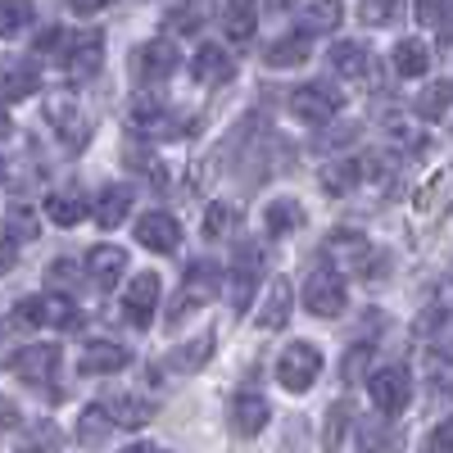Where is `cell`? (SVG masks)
Here are the masks:
<instances>
[{
	"label": "cell",
	"instance_id": "obj_30",
	"mask_svg": "<svg viewBox=\"0 0 453 453\" xmlns=\"http://www.w3.org/2000/svg\"><path fill=\"white\" fill-rule=\"evenodd\" d=\"M263 222H268V236L299 232V226H304V204H299V200H273L268 213H263Z\"/></svg>",
	"mask_w": 453,
	"mask_h": 453
},
{
	"label": "cell",
	"instance_id": "obj_20",
	"mask_svg": "<svg viewBox=\"0 0 453 453\" xmlns=\"http://www.w3.org/2000/svg\"><path fill=\"white\" fill-rule=\"evenodd\" d=\"M127 213H132V186H123V181L104 186L100 200H96V222L104 226V232H113V226L127 222Z\"/></svg>",
	"mask_w": 453,
	"mask_h": 453
},
{
	"label": "cell",
	"instance_id": "obj_48",
	"mask_svg": "<svg viewBox=\"0 0 453 453\" xmlns=\"http://www.w3.org/2000/svg\"><path fill=\"white\" fill-rule=\"evenodd\" d=\"M358 19L363 23H395L399 19V5H358Z\"/></svg>",
	"mask_w": 453,
	"mask_h": 453
},
{
	"label": "cell",
	"instance_id": "obj_41",
	"mask_svg": "<svg viewBox=\"0 0 453 453\" xmlns=\"http://www.w3.org/2000/svg\"><path fill=\"white\" fill-rule=\"evenodd\" d=\"M236 226V213H232V204H213L209 213H204V241H218V236H226Z\"/></svg>",
	"mask_w": 453,
	"mask_h": 453
},
{
	"label": "cell",
	"instance_id": "obj_15",
	"mask_svg": "<svg viewBox=\"0 0 453 453\" xmlns=\"http://www.w3.org/2000/svg\"><path fill=\"white\" fill-rule=\"evenodd\" d=\"M268 418H273V408H268V399H263L258 390H241L232 399V426H236V435H258L263 426H268Z\"/></svg>",
	"mask_w": 453,
	"mask_h": 453
},
{
	"label": "cell",
	"instance_id": "obj_44",
	"mask_svg": "<svg viewBox=\"0 0 453 453\" xmlns=\"http://www.w3.org/2000/svg\"><path fill=\"white\" fill-rule=\"evenodd\" d=\"M46 281L64 295V286H73V281H78V263H73V258H55L50 263V268H46Z\"/></svg>",
	"mask_w": 453,
	"mask_h": 453
},
{
	"label": "cell",
	"instance_id": "obj_21",
	"mask_svg": "<svg viewBox=\"0 0 453 453\" xmlns=\"http://www.w3.org/2000/svg\"><path fill=\"white\" fill-rule=\"evenodd\" d=\"M100 403H104V412L113 418L119 431H136V426H145L150 418H155V408H150L145 399H136V395H109Z\"/></svg>",
	"mask_w": 453,
	"mask_h": 453
},
{
	"label": "cell",
	"instance_id": "obj_34",
	"mask_svg": "<svg viewBox=\"0 0 453 453\" xmlns=\"http://www.w3.org/2000/svg\"><path fill=\"white\" fill-rule=\"evenodd\" d=\"M290 14L304 23V36H309V32H331L345 10L340 5H290Z\"/></svg>",
	"mask_w": 453,
	"mask_h": 453
},
{
	"label": "cell",
	"instance_id": "obj_7",
	"mask_svg": "<svg viewBox=\"0 0 453 453\" xmlns=\"http://www.w3.org/2000/svg\"><path fill=\"white\" fill-rule=\"evenodd\" d=\"M367 395H372V403L381 408L386 418L403 412L408 399H412V376H408V367H403V363H390V367H381V372H372Z\"/></svg>",
	"mask_w": 453,
	"mask_h": 453
},
{
	"label": "cell",
	"instance_id": "obj_32",
	"mask_svg": "<svg viewBox=\"0 0 453 453\" xmlns=\"http://www.w3.org/2000/svg\"><path fill=\"white\" fill-rule=\"evenodd\" d=\"M36 87H42V78H36V68L32 64H5V104H19V100H27Z\"/></svg>",
	"mask_w": 453,
	"mask_h": 453
},
{
	"label": "cell",
	"instance_id": "obj_42",
	"mask_svg": "<svg viewBox=\"0 0 453 453\" xmlns=\"http://www.w3.org/2000/svg\"><path fill=\"white\" fill-rule=\"evenodd\" d=\"M55 449H59V426L42 422V426L23 440V449H14V453H55Z\"/></svg>",
	"mask_w": 453,
	"mask_h": 453
},
{
	"label": "cell",
	"instance_id": "obj_36",
	"mask_svg": "<svg viewBox=\"0 0 453 453\" xmlns=\"http://www.w3.org/2000/svg\"><path fill=\"white\" fill-rule=\"evenodd\" d=\"M326 250H331L335 258H345L349 268H358V273H363V263H367V254H372V245H367L363 236H354V232H335V236L326 241Z\"/></svg>",
	"mask_w": 453,
	"mask_h": 453
},
{
	"label": "cell",
	"instance_id": "obj_5",
	"mask_svg": "<svg viewBox=\"0 0 453 453\" xmlns=\"http://www.w3.org/2000/svg\"><path fill=\"white\" fill-rule=\"evenodd\" d=\"M304 309L313 318H340V313H345V281H340V273L331 268V263H322V268L309 273V281H304Z\"/></svg>",
	"mask_w": 453,
	"mask_h": 453
},
{
	"label": "cell",
	"instance_id": "obj_11",
	"mask_svg": "<svg viewBox=\"0 0 453 453\" xmlns=\"http://www.w3.org/2000/svg\"><path fill=\"white\" fill-rule=\"evenodd\" d=\"M155 309H159V277L155 273H141L127 286V295H123V318H127V326L145 331L150 322H155Z\"/></svg>",
	"mask_w": 453,
	"mask_h": 453
},
{
	"label": "cell",
	"instance_id": "obj_24",
	"mask_svg": "<svg viewBox=\"0 0 453 453\" xmlns=\"http://www.w3.org/2000/svg\"><path fill=\"white\" fill-rule=\"evenodd\" d=\"M73 431H78V444L82 449H100L119 426H113V418L104 412V403H91V408H82V418H78V426H73Z\"/></svg>",
	"mask_w": 453,
	"mask_h": 453
},
{
	"label": "cell",
	"instance_id": "obj_9",
	"mask_svg": "<svg viewBox=\"0 0 453 453\" xmlns=\"http://www.w3.org/2000/svg\"><path fill=\"white\" fill-rule=\"evenodd\" d=\"M290 113H295L299 123L322 127V123H331L335 113H340V96L331 87H322V82H304V87L290 91Z\"/></svg>",
	"mask_w": 453,
	"mask_h": 453
},
{
	"label": "cell",
	"instance_id": "obj_1",
	"mask_svg": "<svg viewBox=\"0 0 453 453\" xmlns=\"http://www.w3.org/2000/svg\"><path fill=\"white\" fill-rule=\"evenodd\" d=\"M10 326H55V331H78L82 326V313L68 295L59 290H46L36 299H23V304L10 313Z\"/></svg>",
	"mask_w": 453,
	"mask_h": 453
},
{
	"label": "cell",
	"instance_id": "obj_2",
	"mask_svg": "<svg viewBox=\"0 0 453 453\" xmlns=\"http://www.w3.org/2000/svg\"><path fill=\"white\" fill-rule=\"evenodd\" d=\"M263 263H268V250L263 245H236L232 254V273H226V304L236 313L250 309V295L258 290V277H263Z\"/></svg>",
	"mask_w": 453,
	"mask_h": 453
},
{
	"label": "cell",
	"instance_id": "obj_23",
	"mask_svg": "<svg viewBox=\"0 0 453 453\" xmlns=\"http://www.w3.org/2000/svg\"><path fill=\"white\" fill-rule=\"evenodd\" d=\"M213 345H218L213 331H200L196 340H186V345H177V349L168 354V367L181 372V376H191V372H200V367L213 358Z\"/></svg>",
	"mask_w": 453,
	"mask_h": 453
},
{
	"label": "cell",
	"instance_id": "obj_8",
	"mask_svg": "<svg viewBox=\"0 0 453 453\" xmlns=\"http://www.w3.org/2000/svg\"><path fill=\"white\" fill-rule=\"evenodd\" d=\"M46 119H50V127L59 132V141H64L68 150H82V145L91 141V119L82 113V104L73 100V96H50Z\"/></svg>",
	"mask_w": 453,
	"mask_h": 453
},
{
	"label": "cell",
	"instance_id": "obj_18",
	"mask_svg": "<svg viewBox=\"0 0 453 453\" xmlns=\"http://www.w3.org/2000/svg\"><path fill=\"white\" fill-rule=\"evenodd\" d=\"M132 123H136L145 136H164V132L177 127L168 100H159V96H136V100H132Z\"/></svg>",
	"mask_w": 453,
	"mask_h": 453
},
{
	"label": "cell",
	"instance_id": "obj_33",
	"mask_svg": "<svg viewBox=\"0 0 453 453\" xmlns=\"http://www.w3.org/2000/svg\"><path fill=\"white\" fill-rule=\"evenodd\" d=\"M449 104H453V82L449 78H440V82H431L422 96H418V119H444L449 113Z\"/></svg>",
	"mask_w": 453,
	"mask_h": 453
},
{
	"label": "cell",
	"instance_id": "obj_46",
	"mask_svg": "<svg viewBox=\"0 0 453 453\" xmlns=\"http://www.w3.org/2000/svg\"><path fill=\"white\" fill-rule=\"evenodd\" d=\"M367 358H372V345L363 340V345H354V349L345 354V367H340V376H345V381H358V372L367 367Z\"/></svg>",
	"mask_w": 453,
	"mask_h": 453
},
{
	"label": "cell",
	"instance_id": "obj_35",
	"mask_svg": "<svg viewBox=\"0 0 453 453\" xmlns=\"http://www.w3.org/2000/svg\"><path fill=\"white\" fill-rule=\"evenodd\" d=\"M358 181H363V168H358V159L322 168V191H326V196H345V191H354Z\"/></svg>",
	"mask_w": 453,
	"mask_h": 453
},
{
	"label": "cell",
	"instance_id": "obj_10",
	"mask_svg": "<svg viewBox=\"0 0 453 453\" xmlns=\"http://www.w3.org/2000/svg\"><path fill=\"white\" fill-rule=\"evenodd\" d=\"M173 68H177V42L173 36H155V42L132 50V78L136 82H164Z\"/></svg>",
	"mask_w": 453,
	"mask_h": 453
},
{
	"label": "cell",
	"instance_id": "obj_26",
	"mask_svg": "<svg viewBox=\"0 0 453 453\" xmlns=\"http://www.w3.org/2000/svg\"><path fill=\"white\" fill-rule=\"evenodd\" d=\"M218 19H222V32H226V42H232V46H250L254 42V23H258L254 5H222Z\"/></svg>",
	"mask_w": 453,
	"mask_h": 453
},
{
	"label": "cell",
	"instance_id": "obj_4",
	"mask_svg": "<svg viewBox=\"0 0 453 453\" xmlns=\"http://www.w3.org/2000/svg\"><path fill=\"white\" fill-rule=\"evenodd\" d=\"M322 372V354L309 345V340H295V345H286V354L277 358V381L290 390V395H304Z\"/></svg>",
	"mask_w": 453,
	"mask_h": 453
},
{
	"label": "cell",
	"instance_id": "obj_31",
	"mask_svg": "<svg viewBox=\"0 0 453 453\" xmlns=\"http://www.w3.org/2000/svg\"><path fill=\"white\" fill-rule=\"evenodd\" d=\"M367 64H372V55H367V46H358V42L331 46V68L340 73V78H363Z\"/></svg>",
	"mask_w": 453,
	"mask_h": 453
},
{
	"label": "cell",
	"instance_id": "obj_47",
	"mask_svg": "<svg viewBox=\"0 0 453 453\" xmlns=\"http://www.w3.org/2000/svg\"><path fill=\"white\" fill-rule=\"evenodd\" d=\"M73 46V36L64 27H46L42 36H36V50H68Z\"/></svg>",
	"mask_w": 453,
	"mask_h": 453
},
{
	"label": "cell",
	"instance_id": "obj_3",
	"mask_svg": "<svg viewBox=\"0 0 453 453\" xmlns=\"http://www.w3.org/2000/svg\"><path fill=\"white\" fill-rule=\"evenodd\" d=\"M218 286H222V273H218V263H209V258H196L191 268H186L181 295L173 299V309H168V318L177 322V318H186V313H191V309L209 304V299L218 295Z\"/></svg>",
	"mask_w": 453,
	"mask_h": 453
},
{
	"label": "cell",
	"instance_id": "obj_14",
	"mask_svg": "<svg viewBox=\"0 0 453 453\" xmlns=\"http://www.w3.org/2000/svg\"><path fill=\"white\" fill-rule=\"evenodd\" d=\"M191 73H196V82L200 87H222V82H232L236 78V64H232V55H226L222 46H200L196 50V59H191Z\"/></svg>",
	"mask_w": 453,
	"mask_h": 453
},
{
	"label": "cell",
	"instance_id": "obj_52",
	"mask_svg": "<svg viewBox=\"0 0 453 453\" xmlns=\"http://www.w3.org/2000/svg\"><path fill=\"white\" fill-rule=\"evenodd\" d=\"M444 354L453 358V322H449V345H444Z\"/></svg>",
	"mask_w": 453,
	"mask_h": 453
},
{
	"label": "cell",
	"instance_id": "obj_49",
	"mask_svg": "<svg viewBox=\"0 0 453 453\" xmlns=\"http://www.w3.org/2000/svg\"><path fill=\"white\" fill-rule=\"evenodd\" d=\"M73 14H78V19H91V14H100V5H91V0H78V5H73Z\"/></svg>",
	"mask_w": 453,
	"mask_h": 453
},
{
	"label": "cell",
	"instance_id": "obj_40",
	"mask_svg": "<svg viewBox=\"0 0 453 453\" xmlns=\"http://www.w3.org/2000/svg\"><path fill=\"white\" fill-rule=\"evenodd\" d=\"M349 418H354V408L340 399L335 408H331V418H326V435H322V444L326 449H340V440H345V426H349Z\"/></svg>",
	"mask_w": 453,
	"mask_h": 453
},
{
	"label": "cell",
	"instance_id": "obj_39",
	"mask_svg": "<svg viewBox=\"0 0 453 453\" xmlns=\"http://www.w3.org/2000/svg\"><path fill=\"white\" fill-rule=\"evenodd\" d=\"M204 14H209V10H200V5H177V10H168V14H164V23H168L177 36H186V32H200Z\"/></svg>",
	"mask_w": 453,
	"mask_h": 453
},
{
	"label": "cell",
	"instance_id": "obj_37",
	"mask_svg": "<svg viewBox=\"0 0 453 453\" xmlns=\"http://www.w3.org/2000/svg\"><path fill=\"white\" fill-rule=\"evenodd\" d=\"M36 218H32V209H10L5 213V245H23V241H36Z\"/></svg>",
	"mask_w": 453,
	"mask_h": 453
},
{
	"label": "cell",
	"instance_id": "obj_13",
	"mask_svg": "<svg viewBox=\"0 0 453 453\" xmlns=\"http://www.w3.org/2000/svg\"><path fill=\"white\" fill-rule=\"evenodd\" d=\"M136 241L145 245V250H155V254H173L177 245H181V222L173 218V213H141L136 218Z\"/></svg>",
	"mask_w": 453,
	"mask_h": 453
},
{
	"label": "cell",
	"instance_id": "obj_43",
	"mask_svg": "<svg viewBox=\"0 0 453 453\" xmlns=\"http://www.w3.org/2000/svg\"><path fill=\"white\" fill-rule=\"evenodd\" d=\"M32 19H36V14H32V5H5V10H0V32L14 36V32H23Z\"/></svg>",
	"mask_w": 453,
	"mask_h": 453
},
{
	"label": "cell",
	"instance_id": "obj_17",
	"mask_svg": "<svg viewBox=\"0 0 453 453\" xmlns=\"http://www.w3.org/2000/svg\"><path fill=\"white\" fill-rule=\"evenodd\" d=\"M132 363V354L123 349V345H113V340H91V345L82 349V358H78V367L87 372V376H109V372H123Z\"/></svg>",
	"mask_w": 453,
	"mask_h": 453
},
{
	"label": "cell",
	"instance_id": "obj_6",
	"mask_svg": "<svg viewBox=\"0 0 453 453\" xmlns=\"http://www.w3.org/2000/svg\"><path fill=\"white\" fill-rule=\"evenodd\" d=\"M59 345H27V349H14L10 354V372L23 376L27 386H42V390H55L59 381Z\"/></svg>",
	"mask_w": 453,
	"mask_h": 453
},
{
	"label": "cell",
	"instance_id": "obj_22",
	"mask_svg": "<svg viewBox=\"0 0 453 453\" xmlns=\"http://www.w3.org/2000/svg\"><path fill=\"white\" fill-rule=\"evenodd\" d=\"M290 309H295V290H290L286 277H277V281L268 286V299H263V309L254 313V322H258L263 331H277V326L290 318Z\"/></svg>",
	"mask_w": 453,
	"mask_h": 453
},
{
	"label": "cell",
	"instance_id": "obj_28",
	"mask_svg": "<svg viewBox=\"0 0 453 453\" xmlns=\"http://www.w3.org/2000/svg\"><path fill=\"white\" fill-rule=\"evenodd\" d=\"M354 440H358L363 453H386V449L399 444V431L386 426V422H376V418H358L354 422Z\"/></svg>",
	"mask_w": 453,
	"mask_h": 453
},
{
	"label": "cell",
	"instance_id": "obj_25",
	"mask_svg": "<svg viewBox=\"0 0 453 453\" xmlns=\"http://www.w3.org/2000/svg\"><path fill=\"white\" fill-rule=\"evenodd\" d=\"M304 59H309V36H304V32L277 36V42L263 50V64H268V68H299Z\"/></svg>",
	"mask_w": 453,
	"mask_h": 453
},
{
	"label": "cell",
	"instance_id": "obj_27",
	"mask_svg": "<svg viewBox=\"0 0 453 453\" xmlns=\"http://www.w3.org/2000/svg\"><path fill=\"white\" fill-rule=\"evenodd\" d=\"M390 64H395L399 78H422V73L431 68V46H426V42H418V36H408V42H399V46H395Z\"/></svg>",
	"mask_w": 453,
	"mask_h": 453
},
{
	"label": "cell",
	"instance_id": "obj_38",
	"mask_svg": "<svg viewBox=\"0 0 453 453\" xmlns=\"http://www.w3.org/2000/svg\"><path fill=\"white\" fill-rule=\"evenodd\" d=\"M123 159H127L132 168H145V173H150V186H159V191L168 186V168H164V164H159L155 155H150V150H136V141H127Z\"/></svg>",
	"mask_w": 453,
	"mask_h": 453
},
{
	"label": "cell",
	"instance_id": "obj_19",
	"mask_svg": "<svg viewBox=\"0 0 453 453\" xmlns=\"http://www.w3.org/2000/svg\"><path fill=\"white\" fill-rule=\"evenodd\" d=\"M127 273V250H119V245H100V250H91L87 254V277H91V286H113Z\"/></svg>",
	"mask_w": 453,
	"mask_h": 453
},
{
	"label": "cell",
	"instance_id": "obj_51",
	"mask_svg": "<svg viewBox=\"0 0 453 453\" xmlns=\"http://www.w3.org/2000/svg\"><path fill=\"white\" fill-rule=\"evenodd\" d=\"M123 453H155V449H150V444H127Z\"/></svg>",
	"mask_w": 453,
	"mask_h": 453
},
{
	"label": "cell",
	"instance_id": "obj_29",
	"mask_svg": "<svg viewBox=\"0 0 453 453\" xmlns=\"http://www.w3.org/2000/svg\"><path fill=\"white\" fill-rule=\"evenodd\" d=\"M46 213H50V222H55V226H78V222H82V213H87V204H82V196H78V191L59 186V191H50V196H46Z\"/></svg>",
	"mask_w": 453,
	"mask_h": 453
},
{
	"label": "cell",
	"instance_id": "obj_16",
	"mask_svg": "<svg viewBox=\"0 0 453 453\" xmlns=\"http://www.w3.org/2000/svg\"><path fill=\"white\" fill-rule=\"evenodd\" d=\"M412 204H418V213L422 218H444L449 209H453V164L449 168H440L418 196H412Z\"/></svg>",
	"mask_w": 453,
	"mask_h": 453
},
{
	"label": "cell",
	"instance_id": "obj_50",
	"mask_svg": "<svg viewBox=\"0 0 453 453\" xmlns=\"http://www.w3.org/2000/svg\"><path fill=\"white\" fill-rule=\"evenodd\" d=\"M14 422H19V408H14V403H5V431H14Z\"/></svg>",
	"mask_w": 453,
	"mask_h": 453
},
{
	"label": "cell",
	"instance_id": "obj_12",
	"mask_svg": "<svg viewBox=\"0 0 453 453\" xmlns=\"http://www.w3.org/2000/svg\"><path fill=\"white\" fill-rule=\"evenodd\" d=\"M104 64V36L100 32H78L73 36V46L64 50V73L73 82H87L96 78V68Z\"/></svg>",
	"mask_w": 453,
	"mask_h": 453
},
{
	"label": "cell",
	"instance_id": "obj_45",
	"mask_svg": "<svg viewBox=\"0 0 453 453\" xmlns=\"http://www.w3.org/2000/svg\"><path fill=\"white\" fill-rule=\"evenodd\" d=\"M422 453H453V418H444V422L422 440Z\"/></svg>",
	"mask_w": 453,
	"mask_h": 453
}]
</instances>
